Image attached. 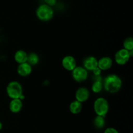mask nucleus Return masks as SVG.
<instances>
[{
  "mask_svg": "<svg viewBox=\"0 0 133 133\" xmlns=\"http://www.w3.org/2000/svg\"><path fill=\"white\" fill-rule=\"evenodd\" d=\"M122 86V79L118 75L115 74L108 75L104 81V88L109 93L114 94L119 92Z\"/></svg>",
  "mask_w": 133,
  "mask_h": 133,
  "instance_id": "nucleus-1",
  "label": "nucleus"
},
{
  "mask_svg": "<svg viewBox=\"0 0 133 133\" xmlns=\"http://www.w3.org/2000/svg\"><path fill=\"white\" fill-rule=\"evenodd\" d=\"M36 15L40 20L42 22H48L53 18L54 16V10L51 6L41 4L38 6L36 10Z\"/></svg>",
  "mask_w": 133,
  "mask_h": 133,
  "instance_id": "nucleus-2",
  "label": "nucleus"
},
{
  "mask_svg": "<svg viewBox=\"0 0 133 133\" xmlns=\"http://www.w3.org/2000/svg\"><path fill=\"white\" fill-rule=\"evenodd\" d=\"M6 94L11 99H19L23 95V88L20 83L18 81H11L9 83L6 88Z\"/></svg>",
  "mask_w": 133,
  "mask_h": 133,
  "instance_id": "nucleus-3",
  "label": "nucleus"
},
{
  "mask_svg": "<svg viewBox=\"0 0 133 133\" xmlns=\"http://www.w3.org/2000/svg\"><path fill=\"white\" fill-rule=\"evenodd\" d=\"M94 109L97 116L105 117L109 110V102L104 97H99L94 101Z\"/></svg>",
  "mask_w": 133,
  "mask_h": 133,
  "instance_id": "nucleus-4",
  "label": "nucleus"
},
{
  "mask_svg": "<svg viewBox=\"0 0 133 133\" xmlns=\"http://www.w3.org/2000/svg\"><path fill=\"white\" fill-rule=\"evenodd\" d=\"M132 55V51H129L123 48L116 53L114 58L117 64L119 65H124L129 62Z\"/></svg>",
  "mask_w": 133,
  "mask_h": 133,
  "instance_id": "nucleus-5",
  "label": "nucleus"
},
{
  "mask_svg": "<svg viewBox=\"0 0 133 133\" xmlns=\"http://www.w3.org/2000/svg\"><path fill=\"white\" fill-rule=\"evenodd\" d=\"M88 71L81 66H76L72 71V77L74 80L77 82H83L88 78Z\"/></svg>",
  "mask_w": 133,
  "mask_h": 133,
  "instance_id": "nucleus-6",
  "label": "nucleus"
},
{
  "mask_svg": "<svg viewBox=\"0 0 133 133\" xmlns=\"http://www.w3.org/2000/svg\"><path fill=\"white\" fill-rule=\"evenodd\" d=\"M62 65L68 71H73L77 66L76 60L72 56H66L62 58Z\"/></svg>",
  "mask_w": 133,
  "mask_h": 133,
  "instance_id": "nucleus-7",
  "label": "nucleus"
},
{
  "mask_svg": "<svg viewBox=\"0 0 133 133\" xmlns=\"http://www.w3.org/2000/svg\"><path fill=\"white\" fill-rule=\"evenodd\" d=\"M90 97V91L86 87H80L75 92V98L77 101L82 103L88 99Z\"/></svg>",
  "mask_w": 133,
  "mask_h": 133,
  "instance_id": "nucleus-8",
  "label": "nucleus"
},
{
  "mask_svg": "<svg viewBox=\"0 0 133 133\" xmlns=\"http://www.w3.org/2000/svg\"><path fill=\"white\" fill-rule=\"evenodd\" d=\"M98 60L95 57H88L84 59L83 62L84 68L87 71H93L97 68Z\"/></svg>",
  "mask_w": 133,
  "mask_h": 133,
  "instance_id": "nucleus-9",
  "label": "nucleus"
},
{
  "mask_svg": "<svg viewBox=\"0 0 133 133\" xmlns=\"http://www.w3.org/2000/svg\"><path fill=\"white\" fill-rule=\"evenodd\" d=\"M113 64V61L110 57H104L100 58L98 61L97 67L101 70H109L112 67Z\"/></svg>",
  "mask_w": 133,
  "mask_h": 133,
  "instance_id": "nucleus-10",
  "label": "nucleus"
},
{
  "mask_svg": "<svg viewBox=\"0 0 133 133\" xmlns=\"http://www.w3.org/2000/svg\"><path fill=\"white\" fill-rule=\"evenodd\" d=\"M17 72L20 76L27 77L32 72V67L27 62L20 64L18 66L17 68Z\"/></svg>",
  "mask_w": 133,
  "mask_h": 133,
  "instance_id": "nucleus-11",
  "label": "nucleus"
},
{
  "mask_svg": "<svg viewBox=\"0 0 133 133\" xmlns=\"http://www.w3.org/2000/svg\"><path fill=\"white\" fill-rule=\"evenodd\" d=\"M23 107V103L20 99H14L9 103V109L12 113H18Z\"/></svg>",
  "mask_w": 133,
  "mask_h": 133,
  "instance_id": "nucleus-12",
  "label": "nucleus"
},
{
  "mask_svg": "<svg viewBox=\"0 0 133 133\" xmlns=\"http://www.w3.org/2000/svg\"><path fill=\"white\" fill-rule=\"evenodd\" d=\"M27 53L23 50H18L14 54V60L18 64L25 63L27 61Z\"/></svg>",
  "mask_w": 133,
  "mask_h": 133,
  "instance_id": "nucleus-13",
  "label": "nucleus"
},
{
  "mask_svg": "<svg viewBox=\"0 0 133 133\" xmlns=\"http://www.w3.org/2000/svg\"><path fill=\"white\" fill-rule=\"evenodd\" d=\"M69 109H70V111L73 114H77L81 112L82 109H83V105L81 102L75 100L70 103Z\"/></svg>",
  "mask_w": 133,
  "mask_h": 133,
  "instance_id": "nucleus-14",
  "label": "nucleus"
},
{
  "mask_svg": "<svg viewBox=\"0 0 133 133\" xmlns=\"http://www.w3.org/2000/svg\"><path fill=\"white\" fill-rule=\"evenodd\" d=\"M94 125L95 127L98 129H101L103 128L105 125V120L104 117L97 116L94 120Z\"/></svg>",
  "mask_w": 133,
  "mask_h": 133,
  "instance_id": "nucleus-15",
  "label": "nucleus"
},
{
  "mask_svg": "<svg viewBox=\"0 0 133 133\" xmlns=\"http://www.w3.org/2000/svg\"><path fill=\"white\" fill-rule=\"evenodd\" d=\"M39 62V57L37 54L35 53H31L27 56V62L31 66H35Z\"/></svg>",
  "mask_w": 133,
  "mask_h": 133,
  "instance_id": "nucleus-16",
  "label": "nucleus"
},
{
  "mask_svg": "<svg viewBox=\"0 0 133 133\" xmlns=\"http://www.w3.org/2000/svg\"><path fill=\"white\" fill-rule=\"evenodd\" d=\"M123 49L129 51H132L133 50V39L132 38L129 37L127 38L124 40L123 42Z\"/></svg>",
  "mask_w": 133,
  "mask_h": 133,
  "instance_id": "nucleus-17",
  "label": "nucleus"
},
{
  "mask_svg": "<svg viewBox=\"0 0 133 133\" xmlns=\"http://www.w3.org/2000/svg\"><path fill=\"white\" fill-rule=\"evenodd\" d=\"M103 89V84L101 83V80H96L92 85V92L94 93H99L101 92Z\"/></svg>",
  "mask_w": 133,
  "mask_h": 133,
  "instance_id": "nucleus-18",
  "label": "nucleus"
},
{
  "mask_svg": "<svg viewBox=\"0 0 133 133\" xmlns=\"http://www.w3.org/2000/svg\"><path fill=\"white\" fill-rule=\"evenodd\" d=\"M44 2L45 5L53 7L57 3V0H44Z\"/></svg>",
  "mask_w": 133,
  "mask_h": 133,
  "instance_id": "nucleus-19",
  "label": "nucleus"
},
{
  "mask_svg": "<svg viewBox=\"0 0 133 133\" xmlns=\"http://www.w3.org/2000/svg\"><path fill=\"white\" fill-rule=\"evenodd\" d=\"M104 133H119L117 129L113 127H108L104 131Z\"/></svg>",
  "mask_w": 133,
  "mask_h": 133,
  "instance_id": "nucleus-20",
  "label": "nucleus"
},
{
  "mask_svg": "<svg viewBox=\"0 0 133 133\" xmlns=\"http://www.w3.org/2000/svg\"><path fill=\"white\" fill-rule=\"evenodd\" d=\"M101 70H100L98 67H97V68H96L95 70H93V72H94V75H96V76H98V75H100V74H101Z\"/></svg>",
  "mask_w": 133,
  "mask_h": 133,
  "instance_id": "nucleus-21",
  "label": "nucleus"
},
{
  "mask_svg": "<svg viewBox=\"0 0 133 133\" xmlns=\"http://www.w3.org/2000/svg\"><path fill=\"white\" fill-rule=\"evenodd\" d=\"M3 129V123H2V122L0 121V131H1V129Z\"/></svg>",
  "mask_w": 133,
  "mask_h": 133,
  "instance_id": "nucleus-22",
  "label": "nucleus"
}]
</instances>
